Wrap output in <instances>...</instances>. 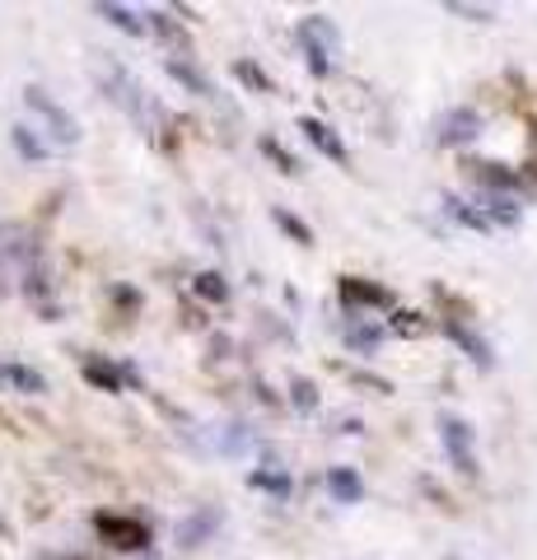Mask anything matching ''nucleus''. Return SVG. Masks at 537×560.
Wrapping results in <instances>:
<instances>
[{
  "label": "nucleus",
  "instance_id": "obj_28",
  "mask_svg": "<svg viewBox=\"0 0 537 560\" xmlns=\"http://www.w3.org/2000/svg\"><path fill=\"white\" fill-rule=\"evenodd\" d=\"M0 294H5V267H0Z\"/></svg>",
  "mask_w": 537,
  "mask_h": 560
},
{
  "label": "nucleus",
  "instance_id": "obj_3",
  "mask_svg": "<svg viewBox=\"0 0 537 560\" xmlns=\"http://www.w3.org/2000/svg\"><path fill=\"white\" fill-rule=\"evenodd\" d=\"M24 108L43 121L47 136L57 140V145H80V121H75L71 113H66L61 103L43 90V84H28V90H24Z\"/></svg>",
  "mask_w": 537,
  "mask_h": 560
},
{
  "label": "nucleus",
  "instance_id": "obj_25",
  "mask_svg": "<svg viewBox=\"0 0 537 560\" xmlns=\"http://www.w3.org/2000/svg\"><path fill=\"white\" fill-rule=\"evenodd\" d=\"M294 407H300V411H314L318 407V388L308 378H294Z\"/></svg>",
  "mask_w": 537,
  "mask_h": 560
},
{
  "label": "nucleus",
  "instance_id": "obj_8",
  "mask_svg": "<svg viewBox=\"0 0 537 560\" xmlns=\"http://www.w3.org/2000/svg\"><path fill=\"white\" fill-rule=\"evenodd\" d=\"M440 327H444V337H448V341H454V346L463 350V355H467V360H472V364H481V370H491V360H495V355H491V346H487V337H477V331H472V327H467L463 318H444Z\"/></svg>",
  "mask_w": 537,
  "mask_h": 560
},
{
  "label": "nucleus",
  "instance_id": "obj_29",
  "mask_svg": "<svg viewBox=\"0 0 537 560\" xmlns=\"http://www.w3.org/2000/svg\"><path fill=\"white\" fill-rule=\"evenodd\" d=\"M0 378H5V364H0Z\"/></svg>",
  "mask_w": 537,
  "mask_h": 560
},
{
  "label": "nucleus",
  "instance_id": "obj_27",
  "mask_svg": "<svg viewBox=\"0 0 537 560\" xmlns=\"http://www.w3.org/2000/svg\"><path fill=\"white\" fill-rule=\"evenodd\" d=\"M397 331H407V337H411V331H421V323H416V313H397V323H393Z\"/></svg>",
  "mask_w": 537,
  "mask_h": 560
},
{
  "label": "nucleus",
  "instance_id": "obj_18",
  "mask_svg": "<svg viewBox=\"0 0 537 560\" xmlns=\"http://www.w3.org/2000/svg\"><path fill=\"white\" fill-rule=\"evenodd\" d=\"M378 341H384V327H374V323H351L346 327V346L351 350H365L370 355V350H378Z\"/></svg>",
  "mask_w": 537,
  "mask_h": 560
},
{
  "label": "nucleus",
  "instance_id": "obj_15",
  "mask_svg": "<svg viewBox=\"0 0 537 560\" xmlns=\"http://www.w3.org/2000/svg\"><path fill=\"white\" fill-rule=\"evenodd\" d=\"M84 383H90V388H103V393H122V374L103 360H84Z\"/></svg>",
  "mask_w": 537,
  "mask_h": 560
},
{
  "label": "nucleus",
  "instance_id": "obj_2",
  "mask_svg": "<svg viewBox=\"0 0 537 560\" xmlns=\"http://www.w3.org/2000/svg\"><path fill=\"white\" fill-rule=\"evenodd\" d=\"M294 38H300V47L308 51V70H314V75H332V66L341 57V33L332 20L304 14V20L294 24Z\"/></svg>",
  "mask_w": 537,
  "mask_h": 560
},
{
  "label": "nucleus",
  "instance_id": "obj_21",
  "mask_svg": "<svg viewBox=\"0 0 537 560\" xmlns=\"http://www.w3.org/2000/svg\"><path fill=\"white\" fill-rule=\"evenodd\" d=\"M5 378L24 393H47V378L38 370H28V364H5Z\"/></svg>",
  "mask_w": 537,
  "mask_h": 560
},
{
  "label": "nucleus",
  "instance_id": "obj_9",
  "mask_svg": "<svg viewBox=\"0 0 537 560\" xmlns=\"http://www.w3.org/2000/svg\"><path fill=\"white\" fill-rule=\"evenodd\" d=\"M300 131L308 136V145L323 150L332 164H351V150H346V140H341L332 127H327L323 117H300Z\"/></svg>",
  "mask_w": 537,
  "mask_h": 560
},
{
  "label": "nucleus",
  "instance_id": "obj_20",
  "mask_svg": "<svg viewBox=\"0 0 537 560\" xmlns=\"http://www.w3.org/2000/svg\"><path fill=\"white\" fill-rule=\"evenodd\" d=\"M10 140H14V150H20L24 160H33V164H43V160H47V145H43V140L33 136L28 127H10Z\"/></svg>",
  "mask_w": 537,
  "mask_h": 560
},
{
  "label": "nucleus",
  "instance_id": "obj_17",
  "mask_svg": "<svg viewBox=\"0 0 537 560\" xmlns=\"http://www.w3.org/2000/svg\"><path fill=\"white\" fill-rule=\"evenodd\" d=\"M192 290L201 294L206 304H224V300H230V280H224L220 271H201V276L192 280Z\"/></svg>",
  "mask_w": 537,
  "mask_h": 560
},
{
  "label": "nucleus",
  "instance_id": "obj_5",
  "mask_svg": "<svg viewBox=\"0 0 537 560\" xmlns=\"http://www.w3.org/2000/svg\"><path fill=\"white\" fill-rule=\"evenodd\" d=\"M94 528H98V537L108 541V547H117V551H145V547H150V528H145L141 518L98 514V518H94Z\"/></svg>",
  "mask_w": 537,
  "mask_h": 560
},
{
  "label": "nucleus",
  "instance_id": "obj_24",
  "mask_svg": "<svg viewBox=\"0 0 537 560\" xmlns=\"http://www.w3.org/2000/svg\"><path fill=\"white\" fill-rule=\"evenodd\" d=\"M444 10H448V14H463V20H472V24H487V20H491L487 5H463V0H444Z\"/></svg>",
  "mask_w": 537,
  "mask_h": 560
},
{
  "label": "nucleus",
  "instance_id": "obj_19",
  "mask_svg": "<svg viewBox=\"0 0 537 560\" xmlns=\"http://www.w3.org/2000/svg\"><path fill=\"white\" fill-rule=\"evenodd\" d=\"M271 220L281 224V230H285V234H290L294 243H300V248H308V243H314V230H308V224H304L300 215H290L285 206H276V210H271Z\"/></svg>",
  "mask_w": 537,
  "mask_h": 560
},
{
  "label": "nucleus",
  "instance_id": "obj_4",
  "mask_svg": "<svg viewBox=\"0 0 537 560\" xmlns=\"http://www.w3.org/2000/svg\"><path fill=\"white\" fill-rule=\"evenodd\" d=\"M440 440H444V453L463 477H477V448H472V425L463 416H440Z\"/></svg>",
  "mask_w": 537,
  "mask_h": 560
},
{
  "label": "nucleus",
  "instance_id": "obj_1",
  "mask_svg": "<svg viewBox=\"0 0 537 560\" xmlns=\"http://www.w3.org/2000/svg\"><path fill=\"white\" fill-rule=\"evenodd\" d=\"M103 80H108V98L136 121V127H141L150 140H164L168 117H164V108L154 103V94L131 75V70H122V66H113V61H108V66H103Z\"/></svg>",
  "mask_w": 537,
  "mask_h": 560
},
{
  "label": "nucleus",
  "instance_id": "obj_12",
  "mask_svg": "<svg viewBox=\"0 0 537 560\" xmlns=\"http://www.w3.org/2000/svg\"><path fill=\"white\" fill-rule=\"evenodd\" d=\"M467 173L487 187V191H495V197H505V191H518V173L514 168H505V164H467Z\"/></svg>",
  "mask_w": 537,
  "mask_h": 560
},
{
  "label": "nucleus",
  "instance_id": "obj_16",
  "mask_svg": "<svg viewBox=\"0 0 537 560\" xmlns=\"http://www.w3.org/2000/svg\"><path fill=\"white\" fill-rule=\"evenodd\" d=\"M444 210H448V215H454L458 224H467V230H481V234L491 230V215H487V210L467 206V201H458V197H444Z\"/></svg>",
  "mask_w": 537,
  "mask_h": 560
},
{
  "label": "nucleus",
  "instance_id": "obj_11",
  "mask_svg": "<svg viewBox=\"0 0 537 560\" xmlns=\"http://www.w3.org/2000/svg\"><path fill=\"white\" fill-rule=\"evenodd\" d=\"M164 70H168V75L183 84V90H192L197 98H215V84L206 80L201 70L192 66V57H168V61H164Z\"/></svg>",
  "mask_w": 537,
  "mask_h": 560
},
{
  "label": "nucleus",
  "instance_id": "obj_23",
  "mask_svg": "<svg viewBox=\"0 0 537 560\" xmlns=\"http://www.w3.org/2000/svg\"><path fill=\"white\" fill-rule=\"evenodd\" d=\"M234 75L248 84V90H257V94H271V80H267V70L257 66V61H234Z\"/></svg>",
  "mask_w": 537,
  "mask_h": 560
},
{
  "label": "nucleus",
  "instance_id": "obj_26",
  "mask_svg": "<svg viewBox=\"0 0 537 560\" xmlns=\"http://www.w3.org/2000/svg\"><path fill=\"white\" fill-rule=\"evenodd\" d=\"M262 154H267V160L281 164L285 173H300V160H294V154H285L281 145H276V140H262Z\"/></svg>",
  "mask_w": 537,
  "mask_h": 560
},
{
  "label": "nucleus",
  "instance_id": "obj_14",
  "mask_svg": "<svg viewBox=\"0 0 537 560\" xmlns=\"http://www.w3.org/2000/svg\"><path fill=\"white\" fill-rule=\"evenodd\" d=\"M248 486L253 490H267V495H276V500H285L290 490H294V477L285 467H257V471H248Z\"/></svg>",
  "mask_w": 537,
  "mask_h": 560
},
{
  "label": "nucleus",
  "instance_id": "obj_7",
  "mask_svg": "<svg viewBox=\"0 0 537 560\" xmlns=\"http://www.w3.org/2000/svg\"><path fill=\"white\" fill-rule=\"evenodd\" d=\"M337 294L346 308H388L393 294L384 285H374V280H360V276H341L337 280Z\"/></svg>",
  "mask_w": 537,
  "mask_h": 560
},
{
  "label": "nucleus",
  "instance_id": "obj_13",
  "mask_svg": "<svg viewBox=\"0 0 537 560\" xmlns=\"http://www.w3.org/2000/svg\"><path fill=\"white\" fill-rule=\"evenodd\" d=\"M327 490L337 495V504H360L365 500V481H360L355 467H332L327 471Z\"/></svg>",
  "mask_w": 537,
  "mask_h": 560
},
{
  "label": "nucleus",
  "instance_id": "obj_6",
  "mask_svg": "<svg viewBox=\"0 0 537 560\" xmlns=\"http://www.w3.org/2000/svg\"><path fill=\"white\" fill-rule=\"evenodd\" d=\"M481 136V113L477 108H448L435 121V140L440 145H467V140Z\"/></svg>",
  "mask_w": 537,
  "mask_h": 560
},
{
  "label": "nucleus",
  "instance_id": "obj_10",
  "mask_svg": "<svg viewBox=\"0 0 537 560\" xmlns=\"http://www.w3.org/2000/svg\"><path fill=\"white\" fill-rule=\"evenodd\" d=\"M94 14H98V20H108L113 28L131 33V38H145V33H150V14H136L131 5H117V0H98Z\"/></svg>",
  "mask_w": 537,
  "mask_h": 560
},
{
  "label": "nucleus",
  "instance_id": "obj_22",
  "mask_svg": "<svg viewBox=\"0 0 537 560\" xmlns=\"http://www.w3.org/2000/svg\"><path fill=\"white\" fill-rule=\"evenodd\" d=\"M215 523H220V514H211V510H206V514H197L192 523H183V528H178V537H183V547H197V541H201L206 533H211V528H215Z\"/></svg>",
  "mask_w": 537,
  "mask_h": 560
}]
</instances>
